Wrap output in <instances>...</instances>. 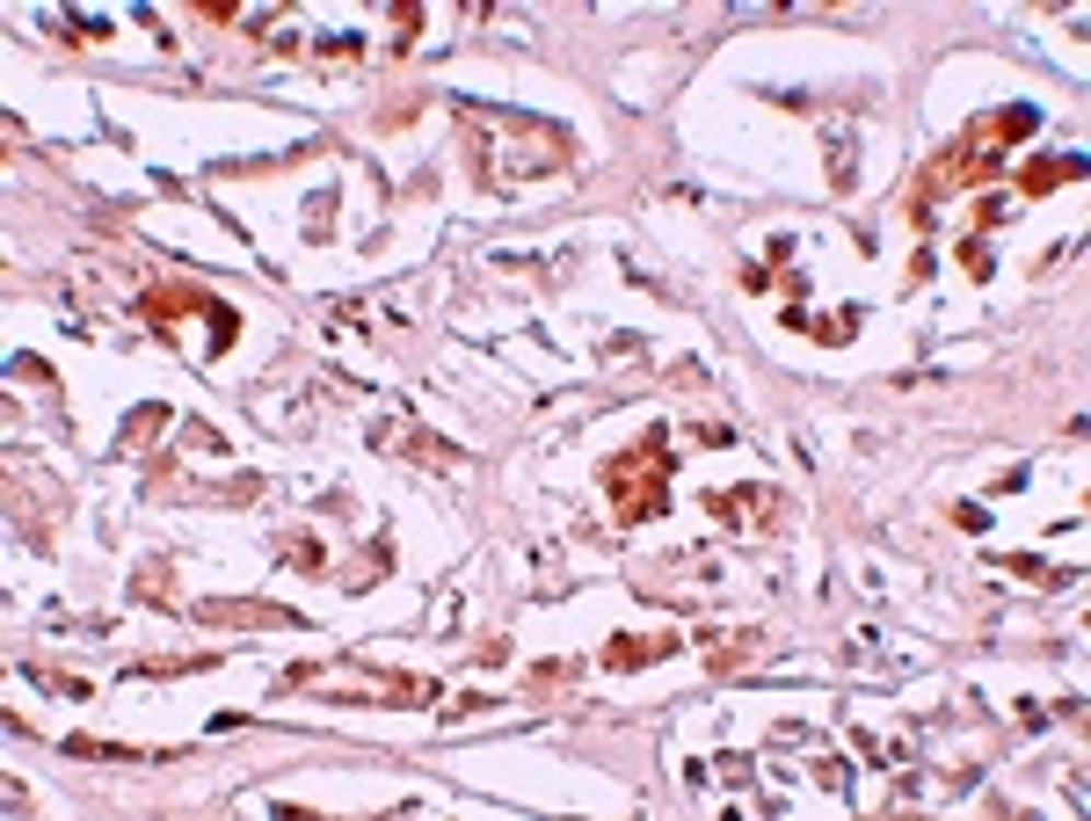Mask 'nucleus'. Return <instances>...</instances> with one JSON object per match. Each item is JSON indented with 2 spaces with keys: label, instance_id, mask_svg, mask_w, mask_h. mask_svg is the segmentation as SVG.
I'll return each instance as SVG.
<instances>
[{
  "label": "nucleus",
  "instance_id": "nucleus-1",
  "mask_svg": "<svg viewBox=\"0 0 1091 821\" xmlns=\"http://www.w3.org/2000/svg\"><path fill=\"white\" fill-rule=\"evenodd\" d=\"M605 495H611V509H619V523L663 517V501H669V451H663V437H641L633 451H619V459L605 465Z\"/></svg>",
  "mask_w": 1091,
  "mask_h": 821
},
{
  "label": "nucleus",
  "instance_id": "nucleus-2",
  "mask_svg": "<svg viewBox=\"0 0 1091 821\" xmlns=\"http://www.w3.org/2000/svg\"><path fill=\"white\" fill-rule=\"evenodd\" d=\"M669 647H677V640H669V633H663V640H611V669H641V661H655V655H669Z\"/></svg>",
  "mask_w": 1091,
  "mask_h": 821
},
{
  "label": "nucleus",
  "instance_id": "nucleus-3",
  "mask_svg": "<svg viewBox=\"0 0 1091 821\" xmlns=\"http://www.w3.org/2000/svg\"><path fill=\"white\" fill-rule=\"evenodd\" d=\"M204 305H211L204 291H182V284H175V291H153L146 313H153V321H175V313H204Z\"/></svg>",
  "mask_w": 1091,
  "mask_h": 821
},
{
  "label": "nucleus",
  "instance_id": "nucleus-4",
  "mask_svg": "<svg viewBox=\"0 0 1091 821\" xmlns=\"http://www.w3.org/2000/svg\"><path fill=\"white\" fill-rule=\"evenodd\" d=\"M1070 175H1077V161H1041V167H1026L1019 182H1026V197H1048L1055 182H1070Z\"/></svg>",
  "mask_w": 1091,
  "mask_h": 821
}]
</instances>
